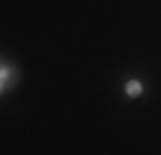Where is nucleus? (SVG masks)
<instances>
[{"instance_id": "nucleus-1", "label": "nucleus", "mask_w": 161, "mask_h": 155, "mask_svg": "<svg viewBox=\"0 0 161 155\" xmlns=\"http://www.w3.org/2000/svg\"><path fill=\"white\" fill-rule=\"evenodd\" d=\"M127 93H130V96H138V93H140V83L138 80H130L127 83Z\"/></svg>"}, {"instance_id": "nucleus-2", "label": "nucleus", "mask_w": 161, "mask_h": 155, "mask_svg": "<svg viewBox=\"0 0 161 155\" xmlns=\"http://www.w3.org/2000/svg\"><path fill=\"white\" fill-rule=\"evenodd\" d=\"M0 88H3V85H0Z\"/></svg>"}]
</instances>
